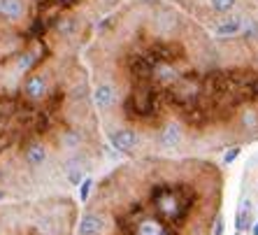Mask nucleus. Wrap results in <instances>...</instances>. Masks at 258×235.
<instances>
[{"mask_svg": "<svg viewBox=\"0 0 258 235\" xmlns=\"http://www.w3.org/2000/svg\"><path fill=\"white\" fill-rule=\"evenodd\" d=\"M237 0H210V10L214 14H228L230 10H235Z\"/></svg>", "mask_w": 258, "mask_h": 235, "instance_id": "nucleus-16", "label": "nucleus"}, {"mask_svg": "<svg viewBox=\"0 0 258 235\" xmlns=\"http://www.w3.org/2000/svg\"><path fill=\"white\" fill-rule=\"evenodd\" d=\"M5 198H7V193H5V191H0V200H5Z\"/></svg>", "mask_w": 258, "mask_h": 235, "instance_id": "nucleus-21", "label": "nucleus"}, {"mask_svg": "<svg viewBox=\"0 0 258 235\" xmlns=\"http://www.w3.org/2000/svg\"><path fill=\"white\" fill-rule=\"evenodd\" d=\"M77 26H79V21L72 14H60V17H56L51 21V28H54V33L58 37H72L77 33Z\"/></svg>", "mask_w": 258, "mask_h": 235, "instance_id": "nucleus-11", "label": "nucleus"}, {"mask_svg": "<svg viewBox=\"0 0 258 235\" xmlns=\"http://www.w3.org/2000/svg\"><path fill=\"white\" fill-rule=\"evenodd\" d=\"M151 214H156L161 221L177 228L186 223L196 207V191L186 184H170V182H158L151 187L149 193Z\"/></svg>", "mask_w": 258, "mask_h": 235, "instance_id": "nucleus-1", "label": "nucleus"}, {"mask_svg": "<svg viewBox=\"0 0 258 235\" xmlns=\"http://www.w3.org/2000/svg\"><path fill=\"white\" fill-rule=\"evenodd\" d=\"M54 142L58 149L68 151V156H72V154H82L86 145V135L82 133V128L77 126H63V128H56L54 133Z\"/></svg>", "mask_w": 258, "mask_h": 235, "instance_id": "nucleus-6", "label": "nucleus"}, {"mask_svg": "<svg viewBox=\"0 0 258 235\" xmlns=\"http://www.w3.org/2000/svg\"><path fill=\"white\" fill-rule=\"evenodd\" d=\"M121 93L112 82H98V86L93 89V103H96L98 112L102 114H109V112H114L121 103Z\"/></svg>", "mask_w": 258, "mask_h": 235, "instance_id": "nucleus-7", "label": "nucleus"}, {"mask_svg": "<svg viewBox=\"0 0 258 235\" xmlns=\"http://www.w3.org/2000/svg\"><path fill=\"white\" fill-rule=\"evenodd\" d=\"M249 230H251V235H258V221L253 223V226H251V228H249Z\"/></svg>", "mask_w": 258, "mask_h": 235, "instance_id": "nucleus-20", "label": "nucleus"}, {"mask_svg": "<svg viewBox=\"0 0 258 235\" xmlns=\"http://www.w3.org/2000/svg\"><path fill=\"white\" fill-rule=\"evenodd\" d=\"M253 226V219H251V203L249 200H242L240 203V210H237V214H235V230L237 233H244V230H249Z\"/></svg>", "mask_w": 258, "mask_h": 235, "instance_id": "nucleus-13", "label": "nucleus"}, {"mask_svg": "<svg viewBox=\"0 0 258 235\" xmlns=\"http://www.w3.org/2000/svg\"><path fill=\"white\" fill-rule=\"evenodd\" d=\"M186 140V126L181 119H165L156 131V149L179 151Z\"/></svg>", "mask_w": 258, "mask_h": 235, "instance_id": "nucleus-3", "label": "nucleus"}, {"mask_svg": "<svg viewBox=\"0 0 258 235\" xmlns=\"http://www.w3.org/2000/svg\"><path fill=\"white\" fill-rule=\"evenodd\" d=\"M240 121L242 126H244V131H258V112L251 107H246L240 112Z\"/></svg>", "mask_w": 258, "mask_h": 235, "instance_id": "nucleus-15", "label": "nucleus"}, {"mask_svg": "<svg viewBox=\"0 0 258 235\" xmlns=\"http://www.w3.org/2000/svg\"><path fill=\"white\" fill-rule=\"evenodd\" d=\"M21 158L30 170H42L49 161V145L42 138H28L21 147Z\"/></svg>", "mask_w": 258, "mask_h": 235, "instance_id": "nucleus-5", "label": "nucleus"}, {"mask_svg": "<svg viewBox=\"0 0 258 235\" xmlns=\"http://www.w3.org/2000/svg\"><path fill=\"white\" fill-rule=\"evenodd\" d=\"M244 28V17H226L214 26V33L219 37H233Z\"/></svg>", "mask_w": 258, "mask_h": 235, "instance_id": "nucleus-12", "label": "nucleus"}, {"mask_svg": "<svg viewBox=\"0 0 258 235\" xmlns=\"http://www.w3.org/2000/svg\"><path fill=\"white\" fill-rule=\"evenodd\" d=\"M86 98H89V82L86 79H82L79 84L70 86L66 93V100L68 105H79V103H86Z\"/></svg>", "mask_w": 258, "mask_h": 235, "instance_id": "nucleus-14", "label": "nucleus"}, {"mask_svg": "<svg viewBox=\"0 0 258 235\" xmlns=\"http://www.w3.org/2000/svg\"><path fill=\"white\" fill-rule=\"evenodd\" d=\"M223 226H226V223H223V217L219 214L214 221V235H223Z\"/></svg>", "mask_w": 258, "mask_h": 235, "instance_id": "nucleus-19", "label": "nucleus"}, {"mask_svg": "<svg viewBox=\"0 0 258 235\" xmlns=\"http://www.w3.org/2000/svg\"><path fill=\"white\" fill-rule=\"evenodd\" d=\"M107 140L116 151L128 154V156H135L138 149L142 147V135L133 126H112L107 131Z\"/></svg>", "mask_w": 258, "mask_h": 235, "instance_id": "nucleus-4", "label": "nucleus"}, {"mask_svg": "<svg viewBox=\"0 0 258 235\" xmlns=\"http://www.w3.org/2000/svg\"><path fill=\"white\" fill-rule=\"evenodd\" d=\"M109 228L107 214H102L98 210H89L79 221V235H105Z\"/></svg>", "mask_w": 258, "mask_h": 235, "instance_id": "nucleus-9", "label": "nucleus"}, {"mask_svg": "<svg viewBox=\"0 0 258 235\" xmlns=\"http://www.w3.org/2000/svg\"><path fill=\"white\" fill-rule=\"evenodd\" d=\"M242 154V147L240 145H235V147H228V151L223 154V165H230V163L235 161V158Z\"/></svg>", "mask_w": 258, "mask_h": 235, "instance_id": "nucleus-18", "label": "nucleus"}, {"mask_svg": "<svg viewBox=\"0 0 258 235\" xmlns=\"http://www.w3.org/2000/svg\"><path fill=\"white\" fill-rule=\"evenodd\" d=\"M21 98L28 105H42L51 98V77L40 70H30L21 79Z\"/></svg>", "mask_w": 258, "mask_h": 235, "instance_id": "nucleus-2", "label": "nucleus"}, {"mask_svg": "<svg viewBox=\"0 0 258 235\" xmlns=\"http://www.w3.org/2000/svg\"><path fill=\"white\" fill-rule=\"evenodd\" d=\"M26 14V3L24 0H0V17L7 19L10 24L21 21Z\"/></svg>", "mask_w": 258, "mask_h": 235, "instance_id": "nucleus-10", "label": "nucleus"}, {"mask_svg": "<svg viewBox=\"0 0 258 235\" xmlns=\"http://www.w3.org/2000/svg\"><path fill=\"white\" fill-rule=\"evenodd\" d=\"M91 189H93V180H91V177L82 180V184H79V198H82V203H86V200H89Z\"/></svg>", "mask_w": 258, "mask_h": 235, "instance_id": "nucleus-17", "label": "nucleus"}, {"mask_svg": "<svg viewBox=\"0 0 258 235\" xmlns=\"http://www.w3.org/2000/svg\"><path fill=\"white\" fill-rule=\"evenodd\" d=\"M151 68H154V58L149 56V51L142 54H131L126 58V70L128 77L135 82H151Z\"/></svg>", "mask_w": 258, "mask_h": 235, "instance_id": "nucleus-8", "label": "nucleus"}]
</instances>
